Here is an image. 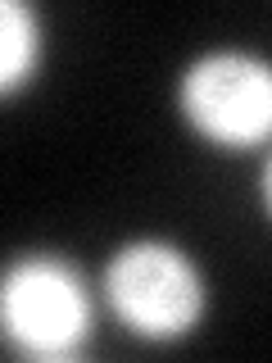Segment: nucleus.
I'll return each mask as SVG.
<instances>
[{
  "mask_svg": "<svg viewBox=\"0 0 272 363\" xmlns=\"http://www.w3.org/2000/svg\"><path fill=\"white\" fill-rule=\"evenodd\" d=\"M105 291L123 323L154 340L181 336L186 327H196V318L204 309L200 272L191 268L186 255H177L173 245H159V241L118 250L105 272Z\"/></svg>",
  "mask_w": 272,
  "mask_h": 363,
  "instance_id": "f257e3e1",
  "label": "nucleus"
},
{
  "mask_svg": "<svg viewBox=\"0 0 272 363\" xmlns=\"http://www.w3.org/2000/svg\"><path fill=\"white\" fill-rule=\"evenodd\" d=\"M5 332L37 359L73 354L91 332V304L73 268L60 259H23L0 291Z\"/></svg>",
  "mask_w": 272,
  "mask_h": 363,
  "instance_id": "f03ea898",
  "label": "nucleus"
},
{
  "mask_svg": "<svg viewBox=\"0 0 272 363\" xmlns=\"http://www.w3.org/2000/svg\"><path fill=\"white\" fill-rule=\"evenodd\" d=\"M181 109L218 145H259L272 136V68L249 55H209L181 82Z\"/></svg>",
  "mask_w": 272,
  "mask_h": 363,
  "instance_id": "7ed1b4c3",
  "label": "nucleus"
},
{
  "mask_svg": "<svg viewBox=\"0 0 272 363\" xmlns=\"http://www.w3.org/2000/svg\"><path fill=\"white\" fill-rule=\"evenodd\" d=\"M0 23H5L0 73H5V86H14V82L28 77L32 60H37V23H32V9L18 5V0H5V5H0Z\"/></svg>",
  "mask_w": 272,
  "mask_h": 363,
  "instance_id": "20e7f679",
  "label": "nucleus"
},
{
  "mask_svg": "<svg viewBox=\"0 0 272 363\" xmlns=\"http://www.w3.org/2000/svg\"><path fill=\"white\" fill-rule=\"evenodd\" d=\"M268 204H272V164H268Z\"/></svg>",
  "mask_w": 272,
  "mask_h": 363,
  "instance_id": "39448f33",
  "label": "nucleus"
}]
</instances>
